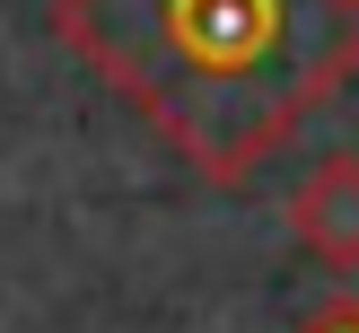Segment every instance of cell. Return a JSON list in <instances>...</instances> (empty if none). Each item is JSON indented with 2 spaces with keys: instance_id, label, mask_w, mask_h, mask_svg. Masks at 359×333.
<instances>
[{
  "instance_id": "1",
  "label": "cell",
  "mask_w": 359,
  "mask_h": 333,
  "mask_svg": "<svg viewBox=\"0 0 359 333\" xmlns=\"http://www.w3.org/2000/svg\"><path fill=\"white\" fill-rule=\"evenodd\" d=\"M53 35L202 184H245L359 79L351 0H53Z\"/></svg>"
},
{
  "instance_id": "4",
  "label": "cell",
  "mask_w": 359,
  "mask_h": 333,
  "mask_svg": "<svg viewBox=\"0 0 359 333\" xmlns=\"http://www.w3.org/2000/svg\"><path fill=\"white\" fill-rule=\"evenodd\" d=\"M351 9H359V0H351Z\"/></svg>"
},
{
  "instance_id": "3",
  "label": "cell",
  "mask_w": 359,
  "mask_h": 333,
  "mask_svg": "<svg viewBox=\"0 0 359 333\" xmlns=\"http://www.w3.org/2000/svg\"><path fill=\"white\" fill-rule=\"evenodd\" d=\"M307 333H359V298H333V307L325 315H316V325Z\"/></svg>"
},
{
  "instance_id": "2",
  "label": "cell",
  "mask_w": 359,
  "mask_h": 333,
  "mask_svg": "<svg viewBox=\"0 0 359 333\" xmlns=\"http://www.w3.org/2000/svg\"><path fill=\"white\" fill-rule=\"evenodd\" d=\"M290 237H298V254L325 263L333 280L359 272V149L307 167V184L290 193Z\"/></svg>"
}]
</instances>
